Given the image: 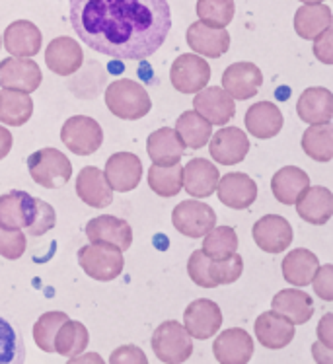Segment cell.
Returning a JSON list of instances; mask_svg holds the SVG:
<instances>
[{
	"label": "cell",
	"mask_w": 333,
	"mask_h": 364,
	"mask_svg": "<svg viewBox=\"0 0 333 364\" xmlns=\"http://www.w3.org/2000/svg\"><path fill=\"white\" fill-rule=\"evenodd\" d=\"M74 33L100 55L144 60L171 30L168 0H68Z\"/></svg>",
	"instance_id": "cell-1"
},
{
	"label": "cell",
	"mask_w": 333,
	"mask_h": 364,
	"mask_svg": "<svg viewBox=\"0 0 333 364\" xmlns=\"http://www.w3.org/2000/svg\"><path fill=\"white\" fill-rule=\"evenodd\" d=\"M57 224L55 208L49 203L31 197L26 191L12 189L0 195V226L28 230L30 236H45Z\"/></svg>",
	"instance_id": "cell-2"
},
{
	"label": "cell",
	"mask_w": 333,
	"mask_h": 364,
	"mask_svg": "<svg viewBox=\"0 0 333 364\" xmlns=\"http://www.w3.org/2000/svg\"><path fill=\"white\" fill-rule=\"evenodd\" d=\"M105 105L115 117L125 121H139L152 109L148 92L139 82L121 78L111 82L105 90Z\"/></svg>",
	"instance_id": "cell-3"
},
{
	"label": "cell",
	"mask_w": 333,
	"mask_h": 364,
	"mask_svg": "<svg viewBox=\"0 0 333 364\" xmlns=\"http://www.w3.org/2000/svg\"><path fill=\"white\" fill-rule=\"evenodd\" d=\"M78 265L82 271L100 283H107L123 273V252L111 244H90L78 250Z\"/></svg>",
	"instance_id": "cell-4"
},
{
	"label": "cell",
	"mask_w": 333,
	"mask_h": 364,
	"mask_svg": "<svg viewBox=\"0 0 333 364\" xmlns=\"http://www.w3.org/2000/svg\"><path fill=\"white\" fill-rule=\"evenodd\" d=\"M31 179L45 189H59L73 176V164L60 150L41 149L28 158Z\"/></svg>",
	"instance_id": "cell-5"
},
{
	"label": "cell",
	"mask_w": 333,
	"mask_h": 364,
	"mask_svg": "<svg viewBox=\"0 0 333 364\" xmlns=\"http://www.w3.org/2000/svg\"><path fill=\"white\" fill-rule=\"evenodd\" d=\"M152 350L160 363L179 364L193 355V337L178 321H164L152 333Z\"/></svg>",
	"instance_id": "cell-6"
},
{
	"label": "cell",
	"mask_w": 333,
	"mask_h": 364,
	"mask_svg": "<svg viewBox=\"0 0 333 364\" xmlns=\"http://www.w3.org/2000/svg\"><path fill=\"white\" fill-rule=\"evenodd\" d=\"M60 141L78 156H90L100 150L104 142V131L96 119L88 115H74L60 129Z\"/></svg>",
	"instance_id": "cell-7"
},
{
	"label": "cell",
	"mask_w": 333,
	"mask_h": 364,
	"mask_svg": "<svg viewBox=\"0 0 333 364\" xmlns=\"http://www.w3.org/2000/svg\"><path fill=\"white\" fill-rule=\"evenodd\" d=\"M171 223L178 228L179 234L187 238H203L216 226V213L207 203L189 199L174 208Z\"/></svg>",
	"instance_id": "cell-8"
},
{
	"label": "cell",
	"mask_w": 333,
	"mask_h": 364,
	"mask_svg": "<svg viewBox=\"0 0 333 364\" xmlns=\"http://www.w3.org/2000/svg\"><path fill=\"white\" fill-rule=\"evenodd\" d=\"M171 86L181 94H197L211 80V67L199 55L185 53L174 60L170 68Z\"/></svg>",
	"instance_id": "cell-9"
},
{
	"label": "cell",
	"mask_w": 333,
	"mask_h": 364,
	"mask_svg": "<svg viewBox=\"0 0 333 364\" xmlns=\"http://www.w3.org/2000/svg\"><path fill=\"white\" fill-rule=\"evenodd\" d=\"M193 109L201 117H205L211 125H226L236 115L234 97L221 86H211V88L205 86L199 90L193 100Z\"/></svg>",
	"instance_id": "cell-10"
},
{
	"label": "cell",
	"mask_w": 333,
	"mask_h": 364,
	"mask_svg": "<svg viewBox=\"0 0 333 364\" xmlns=\"http://www.w3.org/2000/svg\"><path fill=\"white\" fill-rule=\"evenodd\" d=\"M184 323L187 333L191 335L193 339H208L221 329L222 326V312L216 302L207 300V298H199L193 300L191 304L185 308Z\"/></svg>",
	"instance_id": "cell-11"
},
{
	"label": "cell",
	"mask_w": 333,
	"mask_h": 364,
	"mask_svg": "<svg viewBox=\"0 0 333 364\" xmlns=\"http://www.w3.org/2000/svg\"><path fill=\"white\" fill-rule=\"evenodd\" d=\"M43 80L41 68L30 57H12L0 63V86L20 92H36Z\"/></svg>",
	"instance_id": "cell-12"
},
{
	"label": "cell",
	"mask_w": 333,
	"mask_h": 364,
	"mask_svg": "<svg viewBox=\"0 0 333 364\" xmlns=\"http://www.w3.org/2000/svg\"><path fill=\"white\" fill-rule=\"evenodd\" d=\"M252 236L259 250L267 253H282L292 244V226L279 215H265L253 224Z\"/></svg>",
	"instance_id": "cell-13"
},
{
	"label": "cell",
	"mask_w": 333,
	"mask_h": 364,
	"mask_svg": "<svg viewBox=\"0 0 333 364\" xmlns=\"http://www.w3.org/2000/svg\"><path fill=\"white\" fill-rule=\"evenodd\" d=\"M107 183L117 193H129L139 187L142 179L141 158L131 152H117L107 160L104 171Z\"/></svg>",
	"instance_id": "cell-14"
},
{
	"label": "cell",
	"mask_w": 333,
	"mask_h": 364,
	"mask_svg": "<svg viewBox=\"0 0 333 364\" xmlns=\"http://www.w3.org/2000/svg\"><path fill=\"white\" fill-rule=\"evenodd\" d=\"M86 236L92 244H111L121 252L131 250L133 245V228L131 224L117 216H97L86 224Z\"/></svg>",
	"instance_id": "cell-15"
},
{
	"label": "cell",
	"mask_w": 333,
	"mask_h": 364,
	"mask_svg": "<svg viewBox=\"0 0 333 364\" xmlns=\"http://www.w3.org/2000/svg\"><path fill=\"white\" fill-rule=\"evenodd\" d=\"M211 156L222 166H236L248 156L250 141L238 127H224L218 133L211 134Z\"/></svg>",
	"instance_id": "cell-16"
},
{
	"label": "cell",
	"mask_w": 333,
	"mask_h": 364,
	"mask_svg": "<svg viewBox=\"0 0 333 364\" xmlns=\"http://www.w3.org/2000/svg\"><path fill=\"white\" fill-rule=\"evenodd\" d=\"M213 353L221 364H245L253 357V339L245 329L230 327L216 337Z\"/></svg>",
	"instance_id": "cell-17"
},
{
	"label": "cell",
	"mask_w": 333,
	"mask_h": 364,
	"mask_svg": "<svg viewBox=\"0 0 333 364\" xmlns=\"http://www.w3.org/2000/svg\"><path fill=\"white\" fill-rule=\"evenodd\" d=\"M218 191V201L230 208L244 210L250 208L258 199V186L248 173H226L224 178L218 179L216 183Z\"/></svg>",
	"instance_id": "cell-18"
},
{
	"label": "cell",
	"mask_w": 333,
	"mask_h": 364,
	"mask_svg": "<svg viewBox=\"0 0 333 364\" xmlns=\"http://www.w3.org/2000/svg\"><path fill=\"white\" fill-rule=\"evenodd\" d=\"M255 339H258L265 349H285L292 339H295V323L287 320L285 316L277 314L275 310L271 312H263L259 316L255 323Z\"/></svg>",
	"instance_id": "cell-19"
},
{
	"label": "cell",
	"mask_w": 333,
	"mask_h": 364,
	"mask_svg": "<svg viewBox=\"0 0 333 364\" xmlns=\"http://www.w3.org/2000/svg\"><path fill=\"white\" fill-rule=\"evenodd\" d=\"M296 213L308 224L324 226L333 216V193L327 187H306L295 201Z\"/></svg>",
	"instance_id": "cell-20"
},
{
	"label": "cell",
	"mask_w": 333,
	"mask_h": 364,
	"mask_svg": "<svg viewBox=\"0 0 333 364\" xmlns=\"http://www.w3.org/2000/svg\"><path fill=\"white\" fill-rule=\"evenodd\" d=\"M45 63L55 75H74L84 63V53H82L80 43H76L74 39L67 38V36L55 38L45 49Z\"/></svg>",
	"instance_id": "cell-21"
},
{
	"label": "cell",
	"mask_w": 333,
	"mask_h": 364,
	"mask_svg": "<svg viewBox=\"0 0 333 364\" xmlns=\"http://www.w3.org/2000/svg\"><path fill=\"white\" fill-rule=\"evenodd\" d=\"M263 84V75L253 63H234L222 75V88L236 100H250Z\"/></svg>",
	"instance_id": "cell-22"
},
{
	"label": "cell",
	"mask_w": 333,
	"mask_h": 364,
	"mask_svg": "<svg viewBox=\"0 0 333 364\" xmlns=\"http://www.w3.org/2000/svg\"><path fill=\"white\" fill-rule=\"evenodd\" d=\"M187 45L203 57L218 59L230 49V33L226 28H211L203 22H193L187 28Z\"/></svg>",
	"instance_id": "cell-23"
},
{
	"label": "cell",
	"mask_w": 333,
	"mask_h": 364,
	"mask_svg": "<svg viewBox=\"0 0 333 364\" xmlns=\"http://www.w3.org/2000/svg\"><path fill=\"white\" fill-rule=\"evenodd\" d=\"M76 195L92 208H105L113 203V189L104 171L96 166H86L76 178Z\"/></svg>",
	"instance_id": "cell-24"
},
{
	"label": "cell",
	"mask_w": 333,
	"mask_h": 364,
	"mask_svg": "<svg viewBox=\"0 0 333 364\" xmlns=\"http://www.w3.org/2000/svg\"><path fill=\"white\" fill-rule=\"evenodd\" d=\"M218 168L205 158H193L184 168V187L193 199H207L216 191Z\"/></svg>",
	"instance_id": "cell-25"
},
{
	"label": "cell",
	"mask_w": 333,
	"mask_h": 364,
	"mask_svg": "<svg viewBox=\"0 0 333 364\" xmlns=\"http://www.w3.org/2000/svg\"><path fill=\"white\" fill-rule=\"evenodd\" d=\"M43 43V36L33 22L16 20L4 31V47L12 57H36Z\"/></svg>",
	"instance_id": "cell-26"
},
{
	"label": "cell",
	"mask_w": 333,
	"mask_h": 364,
	"mask_svg": "<svg viewBox=\"0 0 333 364\" xmlns=\"http://www.w3.org/2000/svg\"><path fill=\"white\" fill-rule=\"evenodd\" d=\"M282 123H285V117H282L279 105H275L273 102H258L245 112L248 131L261 141L277 136L281 133Z\"/></svg>",
	"instance_id": "cell-27"
},
{
	"label": "cell",
	"mask_w": 333,
	"mask_h": 364,
	"mask_svg": "<svg viewBox=\"0 0 333 364\" xmlns=\"http://www.w3.org/2000/svg\"><path fill=\"white\" fill-rule=\"evenodd\" d=\"M147 150L156 166H171V164H179L185 154V144L176 133V129L162 127L148 136Z\"/></svg>",
	"instance_id": "cell-28"
},
{
	"label": "cell",
	"mask_w": 333,
	"mask_h": 364,
	"mask_svg": "<svg viewBox=\"0 0 333 364\" xmlns=\"http://www.w3.org/2000/svg\"><path fill=\"white\" fill-rule=\"evenodd\" d=\"M271 308L292 321L295 326L308 323L314 316V300L308 292H302L298 289H285L277 292L271 302Z\"/></svg>",
	"instance_id": "cell-29"
},
{
	"label": "cell",
	"mask_w": 333,
	"mask_h": 364,
	"mask_svg": "<svg viewBox=\"0 0 333 364\" xmlns=\"http://www.w3.org/2000/svg\"><path fill=\"white\" fill-rule=\"evenodd\" d=\"M296 113L304 123L318 125L327 123L333 117V94L327 88H308L298 97Z\"/></svg>",
	"instance_id": "cell-30"
},
{
	"label": "cell",
	"mask_w": 333,
	"mask_h": 364,
	"mask_svg": "<svg viewBox=\"0 0 333 364\" xmlns=\"http://www.w3.org/2000/svg\"><path fill=\"white\" fill-rule=\"evenodd\" d=\"M33 115V102L28 92L0 90V123L8 127H22Z\"/></svg>",
	"instance_id": "cell-31"
},
{
	"label": "cell",
	"mask_w": 333,
	"mask_h": 364,
	"mask_svg": "<svg viewBox=\"0 0 333 364\" xmlns=\"http://www.w3.org/2000/svg\"><path fill=\"white\" fill-rule=\"evenodd\" d=\"M318 267L319 261L316 253L298 247V250L287 253V257L282 259V277H285V281H289L295 287H308L312 284V279Z\"/></svg>",
	"instance_id": "cell-32"
},
{
	"label": "cell",
	"mask_w": 333,
	"mask_h": 364,
	"mask_svg": "<svg viewBox=\"0 0 333 364\" xmlns=\"http://www.w3.org/2000/svg\"><path fill=\"white\" fill-rule=\"evenodd\" d=\"M310 186L308 173L296 166H287L277 171L271 179V189H273L275 199L282 205H295L298 195L302 193L306 187Z\"/></svg>",
	"instance_id": "cell-33"
},
{
	"label": "cell",
	"mask_w": 333,
	"mask_h": 364,
	"mask_svg": "<svg viewBox=\"0 0 333 364\" xmlns=\"http://www.w3.org/2000/svg\"><path fill=\"white\" fill-rule=\"evenodd\" d=\"M332 10L324 2L304 4L296 10L295 30L302 39H314L332 26Z\"/></svg>",
	"instance_id": "cell-34"
},
{
	"label": "cell",
	"mask_w": 333,
	"mask_h": 364,
	"mask_svg": "<svg viewBox=\"0 0 333 364\" xmlns=\"http://www.w3.org/2000/svg\"><path fill=\"white\" fill-rule=\"evenodd\" d=\"M176 133L184 141L185 149L199 150L211 141L213 125L193 109V112H184L179 115L176 121Z\"/></svg>",
	"instance_id": "cell-35"
},
{
	"label": "cell",
	"mask_w": 333,
	"mask_h": 364,
	"mask_svg": "<svg viewBox=\"0 0 333 364\" xmlns=\"http://www.w3.org/2000/svg\"><path fill=\"white\" fill-rule=\"evenodd\" d=\"M90 335L84 323L74 320H67L59 327L55 335V353L60 357L73 358L76 355H82L84 349L88 347Z\"/></svg>",
	"instance_id": "cell-36"
},
{
	"label": "cell",
	"mask_w": 333,
	"mask_h": 364,
	"mask_svg": "<svg viewBox=\"0 0 333 364\" xmlns=\"http://www.w3.org/2000/svg\"><path fill=\"white\" fill-rule=\"evenodd\" d=\"M302 150L316 162H329L333 158L332 123H318L308 127L302 134Z\"/></svg>",
	"instance_id": "cell-37"
},
{
	"label": "cell",
	"mask_w": 333,
	"mask_h": 364,
	"mask_svg": "<svg viewBox=\"0 0 333 364\" xmlns=\"http://www.w3.org/2000/svg\"><path fill=\"white\" fill-rule=\"evenodd\" d=\"M148 187L164 199L176 197L184 189V168L179 164L152 166L148 170Z\"/></svg>",
	"instance_id": "cell-38"
},
{
	"label": "cell",
	"mask_w": 333,
	"mask_h": 364,
	"mask_svg": "<svg viewBox=\"0 0 333 364\" xmlns=\"http://www.w3.org/2000/svg\"><path fill=\"white\" fill-rule=\"evenodd\" d=\"M238 250V236L234 228L230 226H218L205 234L203 242V253L208 255L211 259H224L230 257Z\"/></svg>",
	"instance_id": "cell-39"
},
{
	"label": "cell",
	"mask_w": 333,
	"mask_h": 364,
	"mask_svg": "<svg viewBox=\"0 0 333 364\" xmlns=\"http://www.w3.org/2000/svg\"><path fill=\"white\" fill-rule=\"evenodd\" d=\"M234 12V0H197V16L211 28H226Z\"/></svg>",
	"instance_id": "cell-40"
},
{
	"label": "cell",
	"mask_w": 333,
	"mask_h": 364,
	"mask_svg": "<svg viewBox=\"0 0 333 364\" xmlns=\"http://www.w3.org/2000/svg\"><path fill=\"white\" fill-rule=\"evenodd\" d=\"M26 360V345L12 323L0 316V364H20Z\"/></svg>",
	"instance_id": "cell-41"
},
{
	"label": "cell",
	"mask_w": 333,
	"mask_h": 364,
	"mask_svg": "<svg viewBox=\"0 0 333 364\" xmlns=\"http://www.w3.org/2000/svg\"><path fill=\"white\" fill-rule=\"evenodd\" d=\"M68 320L65 312H47L39 316V320L33 326V341L45 353H55V335L59 327Z\"/></svg>",
	"instance_id": "cell-42"
},
{
	"label": "cell",
	"mask_w": 333,
	"mask_h": 364,
	"mask_svg": "<svg viewBox=\"0 0 333 364\" xmlns=\"http://www.w3.org/2000/svg\"><path fill=\"white\" fill-rule=\"evenodd\" d=\"M242 271H244V259L238 253H232L230 257H224V259H211L208 263V275H211L215 289L221 284L236 283L242 277Z\"/></svg>",
	"instance_id": "cell-43"
},
{
	"label": "cell",
	"mask_w": 333,
	"mask_h": 364,
	"mask_svg": "<svg viewBox=\"0 0 333 364\" xmlns=\"http://www.w3.org/2000/svg\"><path fill=\"white\" fill-rule=\"evenodd\" d=\"M26 245H28V240L22 230L0 226V255L2 257L10 261L20 259L26 252Z\"/></svg>",
	"instance_id": "cell-44"
},
{
	"label": "cell",
	"mask_w": 333,
	"mask_h": 364,
	"mask_svg": "<svg viewBox=\"0 0 333 364\" xmlns=\"http://www.w3.org/2000/svg\"><path fill=\"white\" fill-rule=\"evenodd\" d=\"M208 263H211V257L205 255L203 250H197V252L191 253V257L187 261V273H189V279L197 287L215 289V284L211 281V275H208Z\"/></svg>",
	"instance_id": "cell-45"
},
{
	"label": "cell",
	"mask_w": 333,
	"mask_h": 364,
	"mask_svg": "<svg viewBox=\"0 0 333 364\" xmlns=\"http://www.w3.org/2000/svg\"><path fill=\"white\" fill-rule=\"evenodd\" d=\"M312 284H314V290L318 292V296L322 298V300L332 302L333 300V267L332 265L318 267V271L314 273Z\"/></svg>",
	"instance_id": "cell-46"
},
{
	"label": "cell",
	"mask_w": 333,
	"mask_h": 364,
	"mask_svg": "<svg viewBox=\"0 0 333 364\" xmlns=\"http://www.w3.org/2000/svg\"><path fill=\"white\" fill-rule=\"evenodd\" d=\"M111 364H129V363H139V364H148L147 355L142 353L139 347L134 345H123L111 353L110 357Z\"/></svg>",
	"instance_id": "cell-47"
},
{
	"label": "cell",
	"mask_w": 333,
	"mask_h": 364,
	"mask_svg": "<svg viewBox=\"0 0 333 364\" xmlns=\"http://www.w3.org/2000/svg\"><path fill=\"white\" fill-rule=\"evenodd\" d=\"M314 55L318 57L324 65L333 63V30L332 26L319 33L318 38H314Z\"/></svg>",
	"instance_id": "cell-48"
},
{
	"label": "cell",
	"mask_w": 333,
	"mask_h": 364,
	"mask_svg": "<svg viewBox=\"0 0 333 364\" xmlns=\"http://www.w3.org/2000/svg\"><path fill=\"white\" fill-rule=\"evenodd\" d=\"M318 339L322 345H326L329 349H333V316L326 314L318 326Z\"/></svg>",
	"instance_id": "cell-49"
},
{
	"label": "cell",
	"mask_w": 333,
	"mask_h": 364,
	"mask_svg": "<svg viewBox=\"0 0 333 364\" xmlns=\"http://www.w3.org/2000/svg\"><path fill=\"white\" fill-rule=\"evenodd\" d=\"M12 144H14V136H12V133H10L4 125H0V160H4V158L10 154Z\"/></svg>",
	"instance_id": "cell-50"
},
{
	"label": "cell",
	"mask_w": 333,
	"mask_h": 364,
	"mask_svg": "<svg viewBox=\"0 0 333 364\" xmlns=\"http://www.w3.org/2000/svg\"><path fill=\"white\" fill-rule=\"evenodd\" d=\"M312 353H314V360H318V363H332L333 360V350L329 347H326V345H322L319 341L312 347Z\"/></svg>",
	"instance_id": "cell-51"
},
{
	"label": "cell",
	"mask_w": 333,
	"mask_h": 364,
	"mask_svg": "<svg viewBox=\"0 0 333 364\" xmlns=\"http://www.w3.org/2000/svg\"><path fill=\"white\" fill-rule=\"evenodd\" d=\"M304 4H319V2H326V0H300Z\"/></svg>",
	"instance_id": "cell-52"
},
{
	"label": "cell",
	"mask_w": 333,
	"mask_h": 364,
	"mask_svg": "<svg viewBox=\"0 0 333 364\" xmlns=\"http://www.w3.org/2000/svg\"><path fill=\"white\" fill-rule=\"evenodd\" d=\"M0 47H2V41H0Z\"/></svg>",
	"instance_id": "cell-53"
}]
</instances>
